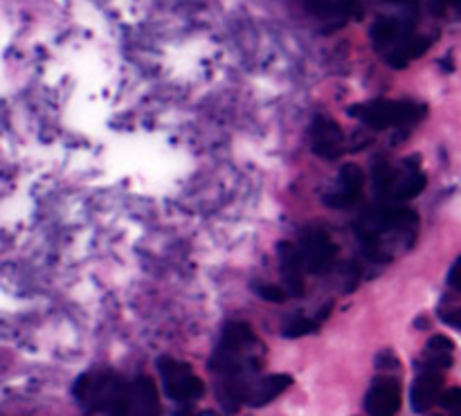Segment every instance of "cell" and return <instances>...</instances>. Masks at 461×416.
<instances>
[{
  "label": "cell",
  "instance_id": "6da1fadb",
  "mask_svg": "<svg viewBox=\"0 0 461 416\" xmlns=\"http://www.w3.org/2000/svg\"><path fill=\"white\" fill-rule=\"evenodd\" d=\"M417 228L419 216L399 203L369 207L356 221V234L374 259H390L392 246H410Z\"/></svg>",
  "mask_w": 461,
  "mask_h": 416
},
{
  "label": "cell",
  "instance_id": "7a4b0ae2",
  "mask_svg": "<svg viewBox=\"0 0 461 416\" xmlns=\"http://www.w3.org/2000/svg\"><path fill=\"white\" fill-rule=\"evenodd\" d=\"M351 117H358L369 129L385 131L396 126L414 124L426 115V106L417 102H392V99H376V102L356 104L349 108Z\"/></svg>",
  "mask_w": 461,
  "mask_h": 416
},
{
  "label": "cell",
  "instance_id": "3957f363",
  "mask_svg": "<svg viewBox=\"0 0 461 416\" xmlns=\"http://www.w3.org/2000/svg\"><path fill=\"white\" fill-rule=\"evenodd\" d=\"M428 178L419 167V160H405L399 167L376 169V192L385 203H403L419 196L426 189Z\"/></svg>",
  "mask_w": 461,
  "mask_h": 416
},
{
  "label": "cell",
  "instance_id": "277c9868",
  "mask_svg": "<svg viewBox=\"0 0 461 416\" xmlns=\"http://www.w3.org/2000/svg\"><path fill=\"white\" fill-rule=\"evenodd\" d=\"M108 416H162L156 383L147 376L124 383L108 408Z\"/></svg>",
  "mask_w": 461,
  "mask_h": 416
},
{
  "label": "cell",
  "instance_id": "5b68a950",
  "mask_svg": "<svg viewBox=\"0 0 461 416\" xmlns=\"http://www.w3.org/2000/svg\"><path fill=\"white\" fill-rule=\"evenodd\" d=\"M158 369H160L162 385H165V392L169 399L180 401V403H189V401H198L205 394V385L192 372L189 365L174 358H160Z\"/></svg>",
  "mask_w": 461,
  "mask_h": 416
},
{
  "label": "cell",
  "instance_id": "8992f818",
  "mask_svg": "<svg viewBox=\"0 0 461 416\" xmlns=\"http://www.w3.org/2000/svg\"><path fill=\"white\" fill-rule=\"evenodd\" d=\"M124 381L115 376V374H84V376L77 381L75 385V396L84 408H88L90 412H99V410H106L113 405L115 396L120 394Z\"/></svg>",
  "mask_w": 461,
  "mask_h": 416
},
{
  "label": "cell",
  "instance_id": "52a82bcc",
  "mask_svg": "<svg viewBox=\"0 0 461 416\" xmlns=\"http://www.w3.org/2000/svg\"><path fill=\"white\" fill-rule=\"evenodd\" d=\"M345 144V133L340 126L327 115H318L311 124V149L322 160H333L342 153Z\"/></svg>",
  "mask_w": 461,
  "mask_h": 416
},
{
  "label": "cell",
  "instance_id": "ba28073f",
  "mask_svg": "<svg viewBox=\"0 0 461 416\" xmlns=\"http://www.w3.org/2000/svg\"><path fill=\"white\" fill-rule=\"evenodd\" d=\"M300 252L302 261H304V268L313 275L327 273L338 257L336 243H333L331 237H329L327 232H322V230L311 232L309 237L304 239V246H302Z\"/></svg>",
  "mask_w": 461,
  "mask_h": 416
},
{
  "label": "cell",
  "instance_id": "9c48e42d",
  "mask_svg": "<svg viewBox=\"0 0 461 416\" xmlns=\"http://www.w3.org/2000/svg\"><path fill=\"white\" fill-rule=\"evenodd\" d=\"M279 273H282L284 291L288 297L304 295V261H302L300 248L293 246L291 241L279 243L277 248Z\"/></svg>",
  "mask_w": 461,
  "mask_h": 416
},
{
  "label": "cell",
  "instance_id": "30bf717a",
  "mask_svg": "<svg viewBox=\"0 0 461 416\" xmlns=\"http://www.w3.org/2000/svg\"><path fill=\"white\" fill-rule=\"evenodd\" d=\"M363 169H360L358 165H354V162H347V165H342L340 176H338L336 189H331V192L324 196V203H327L329 207H349L358 201L360 194H363Z\"/></svg>",
  "mask_w": 461,
  "mask_h": 416
},
{
  "label": "cell",
  "instance_id": "8fae6325",
  "mask_svg": "<svg viewBox=\"0 0 461 416\" xmlns=\"http://www.w3.org/2000/svg\"><path fill=\"white\" fill-rule=\"evenodd\" d=\"M369 416H396L401 410V385L394 378H378L365 396Z\"/></svg>",
  "mask_w": 461,
  "mask_h": 416
},
{
  "label": "cell",
  "instance_id": "7c38bea8",
  "mask_svg": "<svg viewBox=\"0 0 461 416\" xmlns=\"http://www.w3.org/2000/svg\"><path fill=\"white\" fill-rule=\"evenodd\" d=\"M414 34V18H399V16H385L378 18L372 27V43L376 50H387L390 52L394 45Z\"/></svg>",
  "mask_w": 461,
  "mask_h": 416
},
{
  "label": "cell",
  "instance_id": "4fadbf2b",
  "mask_svg": "<svg viewBox=\"0 0 461 416\" xmlns=\"http://www.w3.org/2000/svg\"><path fill=\"white\" fill-rule=\"evenodd\" d=\"M444 392V374L432 372V369H421L419 378L414 381L412 392H410V403L414 412L423 414L432 410Z\"/></svg>",
  "mask_w": 461,
  "mask_h": 416
},
{
  "label": "cell",
  "instance_id": "5bb4252c",
  "mask_svg": "<svg viewBox=\"0 0 461 416\" xmlns=\"http://www.w3.org/2000/svg\"><path fill=\"white\" fill-rule=\"evenodd\" d=\"M293 385V378L288 374H273L261 381H252L246 390V399L243 403L252 405V408H261V405L270 403L277 399L282 392H286Z\"/></svg>",
  "mask_w": 461,
  "mask_h": 416
},
{
  "label": "cell",
  "instance_id": "9a60e30c",
  "mask_svg": "<svg viewBox=\"0 0 461 416\" xmlns=\"http://www.w3.org/2000/svg\"><path fill=\"white\" fill-rule=\"evenodd\" d=\"M453 354L455 345L450 342V338L446 336H435L428 340L426 349H423L421 356V369H432V372H444L453 365Z\"/></svg>",
  "mask_w": 461,
  "mask_h": 416
},
{
  "label": "cell",
  "instance_id": "2e32d148",
  "mask_svg": "<svg viewBox=\"0 0 461 416\" xmlns=\"http://www.w3.org/2000/svg\"><path fill=\"white\" fill-rule=\"evenodd\" d=\"M432 45V39L430 36H421V34H410L408 39L401 41L399 45H394V48L387 52V63L394 68H405L410 61H414V59L423 57L426 54V50Z\"/></svg>",
  "mask_w": 461,
  "mask_h": 416
},
{
  "label": "cell",
  "instance_id": "e0dca14e",
  "mask_svg": "<svg viewBox=\"0 0 461 416\" xmlns=\"http://www.w3.org/2000/svg\"><path fill=\"white\" fill-rule=\"evenodd\" d=\"M306 7L315 18L340 25L354 14L356 0H306Z\"/></svg>",
  "mask_w": 461,
  "mask_h": 416
},
{
  "label": "cell",
  "instance_id": "ac0fdd59",
  "mask_svg": "<svg viewBox=\"0 0 461 416\" xmlns=\"http://www.w3.org/2000/svg\"><path fill=\"white\" fill-rule=\"evenodd\" d=\"M437 412L430 416H461V387H450L441 392L437 401Z\"/></svg>",
  "mask_w": 461,
  "mask_h": 416
},
{
  "label": "cell",
  "instance_id": "d6986e66",
  "mask_svg": "<svg viewBox=\"0 0 461 416\" xmlns=\"http://www.w3.org/2000/svg\"><path fill=\"white\" fill-rule=\"evenodd\" d=\"M455 293H459V297L448 295L444 297V302L439 304V318L444 320L448 327H455L461 331V291Z\"/></svg>",
  "mask_w": 461,
  "mask_h": 416
},
{
  "label": "cell",
  "instance_id": "ffe728a7",
  "mask_svg": "<svg viewBox=\"0 0 461 416\" xmlns=\"http://www.w3.org/2000/svg\"><path fill=\"white\" fill-rule=\"evenodd\" d=\"M430 12L437 18L457 21L461 18V0H430Z\"/></svg>",
  "mask_w": 461,
  "mask_h": 416
},
{
  "label": "cell",
  "instance_id": "44dd1931",
  "mask_svg": "<svg viewBox=\"0 0 461 416\" xmlns=\"http://www.w3.org/2000/svg\"><path fill=\"white\" fill-rule=\"evenodd\" d=\"M318 329V322L311 318H295V320H288L286 327L282 329V333L286 338H302V336H309Z\"/></svg>",
  "mask_w": 461,
  "mask_h": 416
},
{
  "label": "cell",
  "instance_id": "7402d4cb",
  "mask_svg": "<svg viewBox=\"0 0 461 416\" xmlns=\"http://www.w3.org/2000/svg\"><path fill=\"white\" fill-rule=\"evenodd\" d=\"M257 295L266 302H275V304H279V302H284L288 297L286 291L277 286H257Z\"/></svg>",
  "mask_w": 461,
  "mask_h": 416
},
{
  "label": "cell",
  "instance_id": "603a6c76",
  "mask_svg": "<svg viewBox=\"0 0 461 416\" xmlns=\"http://www.w3.org/2000/svg\"><path fill=\"white\" fill-rule=\"evenodd\" d=\"M448 284H450V288H453V291H461V257L457 261H455L453 268H450Z\"/></svg>",
  "mask_w": 461,
  "mask_h": 416
},
{
  "label": "cell",
  "instance_id": "cb8c5ba5",
  "mask_svg": "<svg viewBox=\"0 0 461 416\" xmlns=\"http://www.w3.org/2000/svg\"><path fill=\"white\" fill-rule=\"evenodd\" d=\"M392 5H401V7H417V0H387Z\"/></svg>",
  "mask_w": 461,
  "mask_h": 416
}]
</instances>
